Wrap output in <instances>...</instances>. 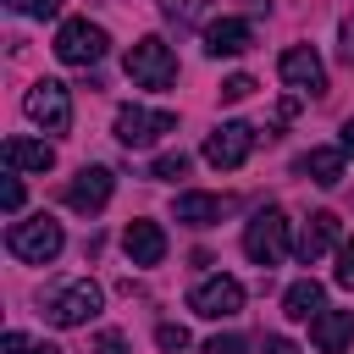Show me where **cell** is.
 <instances>
[{
  "instance_id": "7",
  "label": "cell",
  "mask_w": 354,
  "mask_h": 354,
  "mask_svg": "<svg viewBox=\"0 0 354 354\" xmlns=\"http://www.w3.org/2000/svg\"><path fill=\"white\" fill-rule=\"evenodd\" d=\"M188 310L205 315V321H227V315L243 310V282L238 277H210V282H199L188 293Z\"/></svg>"
},
{
  "instance_id": "17",
  "label": "cell",
  "mask_w": 354,
  "mask_h": 354,
  "mask_svg": "<svg viewBox=\"0 0 354 354\" xmlns=\"http://www.w3.org/2000/svg\"><path fill=\"white\" fill-rule=\"evenodd\" d=\"M321 299H326L321 282H315V277H299V282L282 293V315H288V321H315V315H321Z\"/></svg>"
},
{
  "instance_id": "4",
  "label": "cell",
  "mask_w": 354,
  "mask_h": 354,
  "mask_svg": "<svg viewBox=\"0 0 354 354\" xmlns=\"http://www.w3.org/2000/svg\"><path fill=\"white\" fill-rule=\"evenodd\" d=\"M243 254L260 266V271H271L282 254H288V216L271 205V210H260L249 227H243Z\"/></svg>"
},
{
  "instance_id": "11",
  "label": "cell",
  "mask_w": 354,
  "mask_h": 354,
  "mask_svg": "<svg viewBox=\"0 0 354 354\" xmlns=\"http://www.w3.org/2000/svg\"><path fill=\"white\" fill-rule=\"evenodd\" d=\"M277 72H282V83H288V88H299V94H326V66H321V55H315L310 44L282 50Z\"/></svg>"
},
{
  "instance_id": "26",
  "label": "cell",
  "mask_w": 354,
  "mask_h": 354,
  "mask_svg": "<svg viewBox=\"0 0 354 354\" xmlns=\"http://www.w3.org/2000/svg\"><path fill=\"white\" fill-rule=\"evenodd\" d=\"M94 354H127V337L122 332H100L94 337Z\"/></svg>"
},
{
  "instance_id": "30",
  "label": "cell",
  "mask_w": 354,
  "mask_h": 354,
  "mask_svg": "<svg viewBox=\"0 0 354 354\" xmlns=\"http://www.w3.org/2000/svg\"><path fill=\"white\" fill-rule=\"evenodd\" d=\"M266 354H299V348H293L288 337H266Z\"/></svg>"
},
{
  "instance_id": "14",
  "label": "cell",
  "mask_w": 354,
  "mask_h": 354,
  "mask_svg": "<svg viewBox=\"0 0 354 354\" xmlns=\"http://www.w3.org/2000/svg\"><path fill=\"white\" fill-rule=\"evenodd\" d=\"M249 44H254V28L243 17H216L205 28V55H243Z\"/></svg>"
},
{
  "instance_id": "12",
  "label": "cell",
  "mask_w": 354,
  "mask_h": 354,
  "mask_svg": "<svg viewBox=\"0 0 354 354\" xmlns=\"http://www.w3.org/2000/svg\"><path fill=\"white\" fill-rule=\"evenodd\" d=\"M332 243H337V216H332V210H315V216H304V227H299V238H293V254H299L304 266H315Z\"/></svg>"
},
{
  "instance_id": "2",
  "label": "cell",
  "mask_w": 354,
  "mask_h": 354,
  "mask_svg": "<svg viewBox=\"0 0 354 354\" xmlns=\"http://www.w3.org/2000/svg\"><path fill=\"white\" fill-rule=\"evenodd\" d=\"M127 77L138 83V88H171L177 83V55H171V44L166 39H138V44H127Z\"/></svg>"
},
{
  "instance_id": "25",
  "label": "cell",
  "mask_w": 354,
  "mask_h": 354,
  "mask_svg": "<svg viewBox=\"0 0 354 354\" xmlns=\"http://www.w3.org/2000/svg\"><path fill=\"white\" fill-rule=\"evenodd\" d=\"M337 61L343 66H354V11L343 17V28H337Z\"/></svg>"
},
{
  "instance_id": "8",
  "label": "cell",
  "mask_w": 354,
  "mask_h": 354,
  "mask_svg": "<svg viewBox=\"0 0 354 354\" xmlns=\"http://www.w3.org/2000/svg\"><path fill=\"white\" fill-rule=\"evenodd\" d=\"M111 188H116L111 166H83V171L61 188V199H66L77 216H94V210H105V205H111Z\"/></svg>"
},
{
  "instance_id": "15",
  "label": "cell",
  "mask_w": 354,
  "mask_h": 354,
  "mask_svg": "<svg viewBox=\"0 0 354 354\" xmlns=\"http://www.w3.org/2000/svg\"><path fill=\"white\" fill-rule=\"evenodd\" d=\"M227 210H232V205H227L221 194H177V221H183V227H216Z\"/></svg>"
},
{
  "instance_id": "32",
  "label": "cell",
  "mask_w": 354,
  "mask_h": 354,
  "mask_svg": "<svg viewBox=\"0 0 354 354\" xmlns=\"http://www.w3.org/2000/svg\"><path fill=\"white\" fill-rule=\"evenodd\" d=\"M28 354H61V348H55V343H33Z\"/></svg>"
},
{
  "instance_id": "23",
  "label": "cell",
  "mask_w": 354,
  "mask_h": 354,
  "mask_svg": "<svg viewBox=\"0 0 354 354\" xmlns=\"http://www.w3.org/2000/svg\"><path fill=\"white\" fill-rule=\"evenodd\" d=\"M332 282H337V288H354V243L337 249V271H332Z\"/></svg>"
},
{
  "instance_id": "18",
  "label": "cell",
  "mask_w": 354,
  "mask_h": 354,
  "mask_svg": "<svg viewBox=\"0 0 354 354\" xmlns=\"http://www.w3.org/2000/svg\"><path fill=\"white\" fill-rule=\"evenodd\" d=\"M6 160H11V171H50L55 166V149L50 144H33V138H6Z\"/></svg>"
},
{
  "instance_id": "5",
  "label": "cell",
  "mask_w": 354,
  "mask_h": 354,
  "mask_svg": "<svg viewBox=\"0 0 354 354\" xmlns=\"http://www.w3.org/2000/svg\"><path fill=\"white\" fill-rule=\"evenodd\" d=\"M22 111H28L44 133H66V127H72V100H66V83H55V77H39V83L28 88V100H22Z\"/></svg>"
},
{
  "instance_id": "31",
  "label": "cell",
  "mask_w": 354,
  "mask_h": 354,
  "mask_svg": "<svg viewBox=\"0 0 354 354\" xmlns=\"http://www.w3.org/2000/svg\"><path fill=\"white\" fill-rule=\"evenodd\" d=\"M343 155H354V116L343 122Z\"/></svg>"
},
{
  "instance_id": "10",
  "label": "cell",
  "mask_w": 354,
  "mask_h": 354,
  "mask_svg": "<svg viewBox=\"0 0 354 354\" xmlns=\"http://www.w3.org/2000/svg\"><path fill=\"white\" fill-rule=\"evenodd\" d=\"M100 299H105V293H100L94 282H72V288H61V293L44 304V315H50L55 326H83V321L100 315Z\"/></svg>"
},
{
  "instance_id": "21",
  "label": "cell",
  "mask_w": 354,
  "mask_h": 354,
  "mask_svg": "<svg viewBox=\"0 0 354 354\" xmlns=\"http://www.w3.org/2000/svg\"><path fill=\"white\" fill-rule=\"evenodd\" d=\"M155 343H160L166 354H177V348H188V326H171V321H160V326H155Z\"/></svg>"
},
{
  "instance_id": "19",
  "label": "cell",
  "mask_w": 354,
  "mask_h": 354,
  "mask_svg": "<svg viewBox=\"0 0 354 354\" xmlns=\"http://www.w3.org/2000/svg\"><path fill=\"white\" fill-rule=\"evenodd\" d=\"M299 171L321 188H337L343 183V155L337 149H310V155H299Z\"/></svg>"
},
{
  "instance_id": "3",
  "label": "cell",
  "mask_w": 354,
  "mask_h": 354,
  "mask_svg": "<svg viewBox=\"0 0 354 354\" xmlns=\"http://www.w3.org/2000/svg\"><path fill=\"white\" fill-rule=\"evenodd\" d=\"M105 50H111V33L100 22H88V17H72L55 33V55L66 66H94V61H105Z\"/></svg>"
},
{
  "instance_id": "24",
  "label": "cell",
  "mask_w": 354,
  "mask_h": 354,
  "mask_svg": "<svg viewBox=\"0 0 354 354\" xmlns=\"http://www.w3.org/2000/svg\"><path fill=\"white\" fill-rule=\"evenodd\" d=\"M6 6H17V11H22V17H39V22H44V17H55V11H61V0H6Z\"/></svg>"
},
{
  "instance_id": "9",
  "label": "cell",
  "mask_w": 354,
  "mask_h": 354,
  "mask_svg": "<svg viewBox=\"0 0 354 354\" xmlns=\"http://www.w3.org/2000/svg\"><path fill=\"white\" fill-rule=\"evenodd\" d=\"M171 127H177L171 111H138V105H122V111H116V138H122L127 149H144V144H155V138L171 133Z\"/></svg>"
},
{
  "instance_id": "27",
  "label": "cell",
  "mask_w": 354,
  "mask_h": 354,
  "mask_svg": "<svg viewBox=\"0 0 354 354\" xmlns=\"http://www.w3.org/2000/svg\"><path fill=\"white\" fill-rule=\"evenodd\" d=\"M205 354H243V337H232V332H227V337H210Z\"/></svg>"
},
{
  "instance_id": "29",
  "label": "cell",
  "mask_w": 354,
  "mask_h": 354,
  "mask_svg": "<svg viewBox=\"0 0 354 354\" xmlns=\"http://www.w3.org/2000/svg\"><path fill=\"white\" fill-rule=\"evenodd\" d=\"M0 354H28V337H22V332H6V337H0Z\"/></svg>"
},
{
  "instance_id": "13",
  "label": "cell",
  "mask_w": 354,
  "mask_h": 354,
  "mask_svg": "<svg viewBox=\"0 0 354 354\" xmlns=\"http://www.w3.org/2000/svg\"><path fill=\"white\" fill-rule=\"evenodd\" d=\"M122 249H127L133 266H160V260H166V232H160V221H127V227H122Z\"/></svg>"
},
{
  "instance_id": "20",
  "label": "cell",
  "mask_w": 354,
  "mask_h": 354,
  "mask_svg": "<svg viewBox=\"0 0 354 354\" xmlns=\"http://www.w3.org/2000/svg\"><path fill=\"white\" fill-rule=\"evenodd\" d=\"M149 177H155V183H177V177H188V155H183V149H166V155H155Z\"/></svg>"
},
{
  "instance_id": "1",
  "label": "cell",
  "mask_w": 354,
  "mask_h": 354,
  "mask_svg": "<svg viewBox=\"0 0 354 354\" xmlns=\"http://www.w3.org/2000/svg\"><path fill=\"white\" fill-rule=\"evenodd\" d=\"M61 243H66V232H61V221H55V216L11 221V232H6V249H11L17 260H28V266H50V260L61 254Z\"/></svg>"
},
{
  "instance_id": "28",
  "label": "cell",
  "mask_w": 354,
  "mask_h": 354,
  "mask_svg": "<svg viewBox=\"0 0 354 354\" xmlns=\"http://www.w3.org/2000/svg\"><path fill=\"white\" fill-rule=\"evenodd\" d=\"M0 205H6V210H22V183H17V177H6V188H0Z\"/></svg>"
},
{
  "instance_id": "22",
  "label": "cell",
  "mask_w": 354,
  "mask_h": 354,
  "mask_svg": "<svg viewBox=\"0 0 354 354\" xmlns=\"http://www.w3.org/2000/svg\"><path fill=\"white\" fill-rule=\"evenodd\" d=\"M249 94H254V77H249V72H238V77L221 83V100H227V105H232V100H249Z\"/></svg>"
},
{
  "instance_id": "6",
  "label": "cell",
  "mask_w": 354,
  "mask_h": 354,
  "mask_svg": "<svg viewBox=\"0 0 354 354\" xmlns=\"http://www.w3.org/2000/svg\"><path fill=\"white\" fill-rule=\"evenodd\" d=\"M254 127L249 122H221L210 138H205V160L216 166V171H238L243 160H249V149H254Z\"/></svg>"
},
{
  "instance_id": "16",
  "label": "cell",
  "mask_w": 354,
  "mask_h": 354,
  "mask_svg": "<svg viewBox=\"0 0 354 354\" xmlns=\"http://www.w3.org/2000/svg\"><path fill=\"white\" fill-rule=\"evenodd\" d=\"M310 337H315V348L337 354V348L354 337V315H348V310H321V315L310 321Z\"/></svg>"
}]
</instances>
